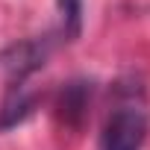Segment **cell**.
I'll return each mask as SVG.
<instances>
[{
	"mask_svg": "<svg viewBox=\"0 0 150 150\" xmlns=\"http://www.w3.org/2000/svg\"><path fill=\"white\" fill-rule=\"evenodd\" d=\"M59 3V18H62V35L74 41L83 30V0H56Z\"/></svg>",
	"mask_w": 150,
	"mask_h": 150,
	"instance_id": "5b68a950",
	"label": "cell"
},
{
	"mask_svg": "<svg viewBox=\"0 0 150 150\" xmlns=\"http://www.w3.org/2000/svg\"><path fill=\"white\" fill-rule=\"evenodd\" d=\"M47 56H50V41L47 38H27V41H18V44L6 47L3 56H0V65L9 74V86L24 83L30 74L44 68Z\"/></svg>",
	"mask_w": 150,
	"mask_h": 150,
	"instance_id": "7a4b0ae2",
	"label": "cell"
},
{
	"mask_svg": "<svg viewBox=\"0 0 150 150\" xmlns=\"http://www.w3.org/2000/svg\"><path fill=\"white\" fill-rule=\"evenodd\" d=\"M144 135H147V115L135 106H124L106 121L100 147L103 150H141Z\"/></svg>",
	"mask_w": 150,
	"mask_h": 150,
	"instance_id": "6da1fadb",
	"label": "cell"
},
{
	"mask_svg": "<svg viewBox=\"0 0 150 150\" xmlns=\"http://www.w3.org/2000/svg\"><path fill=\"white\" fill-rule=\"evenodd\" d=\"M33 109H35V97H33V91H27L24 83L9 86L6 100H3V106H0V132H9V129L21 127V124L33 115Z\"/></svg>",
	"mask_w": 150,
	"mask_h": 150,
	"instance_id": "3957f363",
	"label": "cell"
},
{
	"mask_svg": "<svg viewBox=\"0 0 150 150\" xmlns=\"http://www.w3.org/2000/svg\"><path fill=\"white\" fill-rule=\"evenodd\" d=\"M88 97H91V83H71L65 86L62 97H59V112L65 118V124L77 127L88 109Z\"/></svg>",
	"mask_w": 150,
	"mask_h": 150,
	"instance_id": "277c9868",
	"label": "cell"
}]
</instances>
